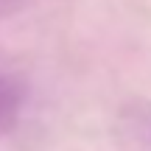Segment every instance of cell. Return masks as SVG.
Wrapping results in <instances>:
<instances>
[{"instance_id":"cell-2","label":"cell","mask_w":151,"mask_h":151,"mask_svg":"<svg viewBox=\"0 0 151 151\" xmlns=\"http://www.w3.org/2000/svg\"><path fill=\"white\" fill-rule=\"evenodd\" d=\"M137 123H140V129H143V137L151 143V106H143L140 112H137Z\"/></svg>"},{"instance_id":"cell-1","label":"cell","mask_w":151,"mask_h":151,"mask_svg":"<svg viewBox=\"0 0 151 151\" xmlns=\"http://www.w3.org/2000/svg\"><path fill=\"white\" fill-rule=\"evenodd\" d=\"M25 106V87L9 73H0V134H9L17 126Z\"/></svg>"}]
</instances>
